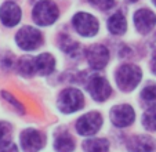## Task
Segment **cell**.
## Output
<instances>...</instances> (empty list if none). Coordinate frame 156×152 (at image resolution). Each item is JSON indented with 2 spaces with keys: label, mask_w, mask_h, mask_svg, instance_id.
Segmentation results:
<instances>
[{
  "label": "cell",
  "mask_w": 156,
  "mask_h": 152,
  "mask_svg": "<svg viewBox=\"0 0 156 152\" xmlns=\"http://www.w3.org/2000/svg\"><path fill=\"white\" fill-rule=\"evenodd\" d=\"M87 61L93 69H102L109 61V51L102 44H93L86 51Z\"/></svg>",
  "instance_id": "7"
},
{
  "label": "cell",
  "mask_w": 156,
  "mask_h": 152,
  "mask_svg": "<svg viewBox=\"0 0 156 152\" xmlns=\"http://www.w3.org/2000/svg\"><path fill=\"white\" fill-rule=\"evenodd\" d=\"M142 125L148 130H152V132L156 130V107L147 109V112L142 116Z\"/></svg>",
  "instance_id": "18"
},
{
  "label": "cell",
  "mask_w": 156,
  "mask_h": 152,
  "mask_svg": "<svg viewBox=\"0 0 156 152\" xmlns=\"http://www.w3.org/2000/svg\"><path fill=\"white\" fill-rule=\"evenodd\" d=\"M86 152H109V143L104 138H88L83 143Z\"/></svg>",
  "instance_id": "16"
},
{
  "label": "cell",
  "mask_w": 156,
  "mask_h": 152,
  "mask_svg": "<svg viewBox=\"0 0 156 152\" xmlns=\"http://www.w3.org/2000/svg\"><path fill=\"white\" fill-rule=\"evenodd\" d=\"M55 68V60L51 54L44 53L35 58V72L39 75H50Z\"/></svg>",
  "instance_id": "14"
},
{
  "label": "cell",
  "mask_w": 156,
  "mask_h": 152,
  "mask_svg": "<svg viewBox=\"0 0 156 152\" xmlns=\"http://www.w3.org/2000/svg\"><path fill=\"white\" fill-rule=\"evenodd\" d=\"M0 152H18L17 147L11 141H6V143L0 144Z\"/></svg>",
  "instance_id": "25"
},
{
  "label": "cell",
  "mask_w": 156,
  "mask_h": 152,
  "mask_svg": "<svg viewBox=\"0 0 156 152\" xmlns=\"http://www.w3.org/2000/svg\"><path fill=\"white\" fill-rule=\"evenodd\" d=\"M108 29L113 35H123L127 29V21L122 13H116L108 20Z\"/></svg>",
  "instance_id": "15"
},
{
  "label": "cell",
  "mask_w": 156,
  "mask_h": 152,
  "mask_svg": "<svg viewBox=\"0 0 156 152\" xmlns=\"http://www.w3.org/2000/svg\"><path fill=\"white\" fill-rule=\"evenodd\" d=\"M3 97H4V98H6V100H9V103H10V104H12V105H14L15 108H17L20 112H24V107L21 105V103H20V101H18V100H15L14 97L11 96V94H9V93H4V91H3Z\"/></svg>",
  "instance_id": "24"
},
{
  "label": "cell",
  "mask_w": 156,
  "mask_h": 152,
  "mask_svg": "<svg viewBox=\"0 0 156 152\" xmlns=\"http://www.w3.org/2000/svg\"><path fill=\"white\" fill-rule=\"evenodd\" d=\"M0 20L6 27H15L21 20V9L12 2H6L0 7Z\"/></svg>",
  "instance_id": "12"
},
{
  "label": "cell",
  "mask_w": 156,
  "mask_h": 152,
  "mask_svg": "<svg viewBox=\"0 0 156 152\" xmlns=\"http://www.w3.org/2000/svg\"><path fill=\"white\" fill-rule=\"evenodd\" d=\"M134 109L130 105H116L111 111V120L118 127H127L134 122Z\"/></svg>",
  "instance_id": "10"
},
{
  "label": "cell",
  "mask_w": 156,
  "mask_h": 152,
  "mask_svg": "<svg viewBox=\"0 0 156 152\" xmlns=\"http://www.w3.org/2000/svg\"><path fill=\"white\" fill-rule=\"evenodd\" d=\"M130 3H134V2H137V0H129Z\"/></svg>",
  "instance_id": "26"
},
{
  "label": "cell",
  "mask_w": 156,
  "mask_h": 152,
  "mask_svg": "<svg viewBox=\"0 0 156 152\" xmlns=\"http://www.w3.org/2000/svg\"><path fill=\"white\" fill-rule=\"evenodd\" d=\"M84 105V97L76 89H66L59 94L58 108L64 114H72L83 108Z\"/></svg>",
  "instance_id": "3"
},
{
  "label": "cell",
  "mask_w": 156,
  "mask_h": 152,
  "mask_svg": "<svg viewBox=\"0 0 156 152\" xmlns=\"http://www.w3.org/2000/svg\"><path fill=\"white\" fill-rule=\"evenodd\" d=\"M58 7L48 0H41L33 9V20L37 25L46 27V25H51L53 22H55L58 18Z\"/></svg>",
  "instance_id": "2"
},
{
  "label": "cell",
  "mask_w": 156,
  "mask_h": 152,
  "mask_svg": "<svg viewBox=\"0 0 156 152\" xmlns=\"http://www.w3.org/2000/svg\"><path fill=\"white\" fill-rule=\"evenodd\" d=\"M17 44L25 51L37 49L41 44V33L39 29L32 27H24L15 36Z\"/></svg>",
  "instance_id": "4"
},
{
  "label": "cell",
  "mask_w": 156,
  "mask_h": 152,
  "mask_svg": "<svg viewBox=\"0 0 156 152\" xmlns=\"http://www.w3.org/2000/svg\"><path fill=\"white\" fill-rule=\"evenodd\" d=\"M102 125V118L97 112H88L79 118L76 122V130L82 136H93L100 130Z\"/></svg>",
  "instance_id": "6"
},
{
  "label": "cell",
  "mask_w": 156,
  "mask_h": 152,
  "mask_svg": "<svg viewBox=\"0 0 156 152\" xmlns=\"http://www.w3.org/2000/svg\"><path fill=\"white\" fill-rule=\"evenodd\" d=\"M61 49L64 50L65 53L71 54V56H76V54H79V44L76 43V42H73L71 38H66V36H64L61 40Z\"/></svg>",
  "instance_id": "20"
},
{
  "label": "cell",
  "mask_w": 156,
  "mask_h": 152,
  "mask_svg": "<svg viewBox=\"0 0 156 152\" xmlns=\"http://www.w3.org/2000/svg\"><path fill=\"white\" fill-rule=\"evenodd\" d=\"M87 90L95 101H105L112 94V89L109 86L108 80L101 76H94L88 80Z\"/></svg>",
  "instance_id": "8"
},
{
  "label": "cell",
  "mask_w": 156,
  "mask_h": 152,
  "mask_svg": "<svg viewBox=\"0 0 156 152\" xmlns=\"http://www.w3.org/2000/svg\"><path fill=\"white\" fill-rule=\"evenodd\" d=\"M153 3H155V4H156V0H153Z\"/></svg>",
  "instance_id": "27"
},
{
  "label": "cell",
  "mask_w": 156,
  "mask_h": 152,
  "mask_svg": "<svg viewBox=\"0 0 156 152\" xmlns=\"http://www.w3.org/2000/svg\"><path fill=\"white\" fill-rule=\"evenodd\" d=\"M20 72L25 76H30L35 72V58H30V57H24L21 58L20 61Z\"/></svg>",
  "instance_id": "19"
},
{
  "label": "cell",
  "mask_w": 156,
  "mask_h": 152,
  "mask_svg": "<svg viewBox=\"0 0 156 152\" xmlns=\"http://www.w3.org/2000/svg\"><path fill=\"white\" fill-rule=\"evenodd\" d=\"M142 100L148 101V103H156V86L155 85H149L142 90L141 93Z\"/></svg>",
  "instance_id": "21"
},
{
  "label": "cell",
  "mask_w": 156,
  "mask_h": 152,
  "mask_svg": "<svg viewBox=\"0 0 156 152\" xmlns=\"http://www.w3.org/2000/svg\"><path fill=\"white\" fill-rule=\"evenodd\" d=\"M156 148L153 138L148 136H134L127 141V149L130 152H152Z\"/></svg>",
  "instance_id": "13"
},
{
  "label": "cell",
  "mask_w": 156,
  "mask_h": 152,
  "mask_svg": "<svg viewBox=\"0 0 156 152\" xmlns=\"http://www.w3.org/2000/svg\"><path fill=\"white\" fill-rule=\"evenodd\" d=\"M21 145L25 152H37L43 148L44 137L35 129H25L21 133Z\"/></svg>",
  "instance_id": "9"
},
{
  "label": "cell",
  "mask_w": 156,
  "mask_h": 152,
  "mask_svg": "<svg viewBox=\"0 0 156 152\" xmlns=\"http://www.w3.org/2000/svg\"><path fill=\"white\" fill-rule=\"evenodd\" d=\"M73 27L76 32H79L82 36L91 38L98 32V21L93 17L91 14L87 13H79L73 17Z\"/></svg>",
  "instance_id": "5"
},
{
  "label": "cell",
  "mask_w": 156,
  "mask_h": 152,
  "mask_svg": "<svg viewBox=\"0 0 156 152\" xmlns=\"http://www.w3.org/2000/svg\"><path fill=\"white\" fill-rule=\"evenodd\" d=\"M54 148L57 152H72L75 149V141L69 134H59L54 141Z\"/></svg>",
  "instance_id": "17"
},
{
  "label": "cell",
  "mask_w": 156,
  "mask_h": 152,
  "mask_svg": "<svg viewBox=\"0 0 156 152\" xmlns=\"http://www.w3.org/2000/svg\"><path fill=\"white\" fill-rule=\"evenodd\" d=\"M10 133H11V127H10L9 123L0 122V144H3V143H6V141H9L7 138H9Z\"/></svg>",
  "instance_id": "22"
},
{
  "label": "cell",
  "mask_w": 156,
  "mask_h": 152,
  "mask_svg": "<svg viewBox=\"0 0 156 152\" xmlns=\"http://www.w3.org/2000/svg\"><path fill=\"white\" fill-rule=\"evenodd\" d=\"M134 25L141 33H148L156 25V15L151 10L141 9L134 14Z\"/></svg>",
  "instance_id": "11"
},
{
  "label": "cell",
  "mask_w": 156,
  "mask_h": 152,
  "mask_svg": "<svg viewBox=\"0 0 156 152\" xmlns=\"http://www.w3.org/2000/svg\"><path fill=\"white\" fill-rule=\"evenodd\" d=\"M88 2L101 10H108L111 7H113V4H115V0H88Z\"/></svg>",
  "instance_id": "23"
},
{
  "label": "cell",
  "mask_w": 156,
  "mask_h": 152,
  "mask_svg": "<svg viewBox=\"0 0 156 152\" xmlns=\"http://www.w3.org/2000/svg\"><path fill=\"white\" fill-rule=\"evenodd\" d=\"M142 73L137 65L126 64L122 65L116 72V83H118L119 89L123 91H131L138 86L141 82Z\"/></svg>",
  "instance_id": "1"
}]
</instances>
